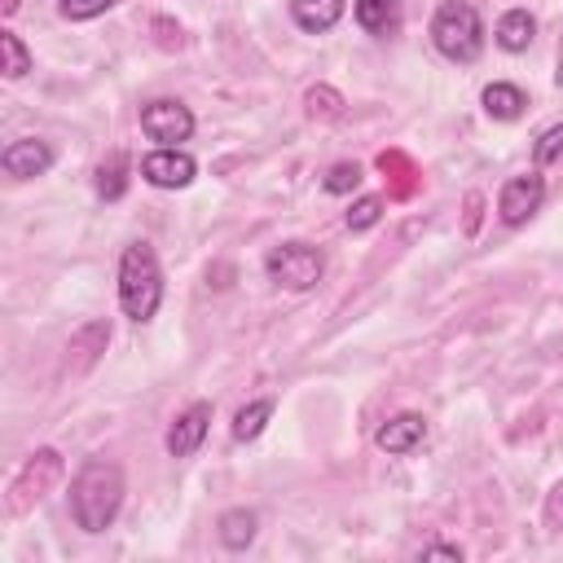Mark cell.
Returning a JSON list of instances; mask_svg holds the SVG:
<instances>
[{
	"mask_svg": "<svg viewBox=\"0 0 563 563\" xmlns=\"http://www.w3.org/2000/svg\"><path fill=\"white\" fill-rule=\"evenodd\" d=\"M541 202H545V176L532 167V172L510 176V180L501 185V194H497V216H501V224L519 229V224H528V220L541 211Z\"/></svg>",
	"mask_w": 563,
	"mask_h": 563,
	"instance_id": "obj_5",
	"label": "cell"
},
{
	"mask_svg": "<svg viewBox=\"0 0 563 563\" xmlns=\"http://www.w3.org/2000/svg\"><path fill=\"white\" fill-rule=\"evenodd\" d=\"M0 9H4V18H13L18 13V0H0Z\"/></svg>",
	"mask_w": 563,
	"mask_h": 563,
	"instance_id": "obj_28",
	"label": "cell"
},
{
	"mask_svg": "<svg viewBox=\"0 0 563 563\" xmlns=\"http://www.w3.org/2000/svg\"><path fill=\"white\" fill-rule=\"evenodd\" d=\"M141 132H145L150 141H158V145H180V141H189V132H194V114H189L185 101L154 97V101L141 106Z\"/></svg>",
	"mask_w": 563,
	"mask_h": 563,
	"instance_id": "obj_6",
	"label": "cell"
},
{
	"mask_svg": "<svg viewBox=\"0 0 563 563\" xmlns=\"http://www.w3.org/2000/svg\"><path fill=\"white\" fill-rule=\"evenodd\" d=\"M545 528L550 532H559L563 528V479L550 488V497H545Z\"/></svg>",
	"mask_w": 563,
	"mask_h": 563,
	"instance_id": "obj_25",
	"label": "cell"
},
{
	"mask_svg": "<svg viewBox=\"0 0 563 563\" xmlns=\"http://www.w3.org/2000/svg\"><path fill=\"white\" fill-rule=\"evenodd\" d=\"M422 559H462V550L457 545H427Z\"/></svg>",
	"mask_w": 563,
	"mask_h": 563,
	"instance_id": "obj_26",
	"label": "cell"
},
{
	"mask_svg": "<svg viewBox=\"0 0 563 563\" xmlns=\"http://www.w3.org/2000/svg\"><path fill=\"white\" fill-rule=\"evenodd\" d=\"M378 216H383V198H378V194H365V198L352 202V211H347V229L361 233V229L378 224Z\"/></svg>",
	"mask_w": 563,
	"mask_h": 563,
	"instance_id": "obj_20",
	"label": "cell"
},
{
	"mask_svg": "<svg viewBox=\"0 0 563 563\" xmlns=\"http://www.w3.org/2000/svg\"><path fill=\"white\" fill-rule=\"evenodd\" d=\"M343 9H347L343 0H290V18L308 35H325L343 18Z\"/></svg>",
	"mask_w": 563,
	"mask_h": 563,
	"instance_id": "obj_13",
	"label": "cell"
},
{
	"mask_svg": "<svg viewBox=\"0 0 563 563\" xmlns=\"http://www.w3.org/2000/svg\"><path fill=\"white\" fill-rule=\"evenodd\" d=\"M268 418H273V400H251L246 409H238L233 413V440H255L264 427H268Z\"/></svg>",
	"mask_w": 563,
	"mask_h": 563,
	"instance_id": "obj_17",
	"label": "cell"
},
{
	"mask_svg": "<svg viewBox=\"0 0 563 563\" xmlns=\"http://www.w3.org/2000/svg\"><path fill=\"white\" fill-rule=\"evenodd\" d=\"M264 273H268V282L282 286V290H312V286L321 282V273H325V260H321V251L308 246V242H282V246L268 251Z\"/></svg>",
	"mask_w": 563,
	"mask_h": 563,
	"instance_id": "obj_4",
	"label": "cell"
},
{
	"mask_svg": "<svg viewBox=\"0 0 563 563\" xmlns=\"http://www.w3.org/2000/svg\"><path fill=\"white\" fill-rule=\"evenodd\" d=\"M559 154H563V123H554V128H545V132L537 136V145H532V163L545 167V163H554Z\"/></svg>",
	"mask_w": 563,
	"mask_h": 563,
	"instance_id": "obj_22",
	"label": "cell"
},
{
	"mask_svg": "<svg viewBox=\"0 0 563 563\" xmlns=\"http://www.w3.org/2000/svg\"><path fill=\"white\" fill-rule=\"evenodd\" d=\"M484 110H488V119H519L523 114V106H528V97H523V88H515V84H488L484 88Z\"/></svg>",
	"mask_w": 563,
	"mask_h": 563,
	"instance_id": "obj_16",
	"label": "cell"
},
{
	"mask_svg": "<svg viewBox=\"0 0 563 563\" xmlns=\"http://www.w3.org/2000/svg\"><path fill=\"white\" fill-rule=\"evenodd\" d=\"M554 84L563 88V35H559V57H554Z\"/></svg>",
	"mask_w": 563,
	"mask_h": 563,
	"instance_id": "obj_27",
	"label": "cell"
},
{
	"mask_svg": "<svg viewBox=\"0 0 563 563\" xmlns=\"http://www.w3.org/2000/svg\"><path fill=\"white\" fill-rule=\"evenodd\" d=\"M141 176L154 185V189H185L194 176H198V163L180 150V145H158L141 158Z\"/></svg>",
	"mask_w": 563,
	"mask_h": 563,
	"instance_id": "obj_8",
	"label": "cell"
},
{
	"mask_svg": "<svg viewBox=\"0 0 563 563\" xmlns=\"http://www.w3.org/2000/svg\"><path fill=\"white\" fill-rule=\"evenodd\" d=\"M207 427H211V405H207V400L189 405V409L176 413V422L167 427V453H172V457H194V453L202 449V440H207Z\"/></svg>",
	"mask_w": 563,
	"mask_h": 563,
	"instance_id": "obj_10",
	"label": "cell"
},
{
	"mask_svg": "<svg viewBox=\"0 0 563 563\" xmlns=\"http://www.w3.org/2000/svg\"><path fill=\"white\" fill-rule=\"evenodd\" d=\"M0 53H4V79H22L31 70V53L13 31H0Z\"/></svg>",
	"mask_w": 563,
	"mask_h": 563,
	"instance_id": "obj_19",
	"label": "cell"
},
{
	"mask_svg": "<svg viewBox=\"0 0 563 563\" xmlns=\"http://www.w3.org/2000/svg\"><path fill=\"white\" fill-rule=\"evenodd\" d=\"M308 114H325V119H334V114H339V97H334L330 88H321V92L312 88V92H308Z\"/></svg>",
	"mask_w": 563,
	"mask_h": 563,
	"instance_id": "obj_24",
	"label": "cell"
},
{
	"mask_svg": "<svg viewBox=\"0 0 563 563\" xmlns=\"http://www.w3.org/2000/svg\"><path fill=\"white\" fill-rule=\"evenodd\" d=\"M123 506V471L106 457H88L70 479V519L79 532H106Z\"/></svg>",
	"mask_w": 563,
	"mask_h": 563,
	"instance_id": "obj_1",
	"label": "cell"
},
{
	"mask_svg": "<svg viewBox=\"0 0 563 563\" xmlns=\"http://www.w3.org/2000/svg\"><path fill=\"white\" fill-rule=\"evenodd\" d=\"M497 44L506 48V53H523L528 44H532V35H537V18L528 13V9H506L501 18H497Z\"/></svg>",
	"mask_w": 563,
	"mask_h": 563,
	"instance_id": "obj_14",
	"label": "cell"
},
{
	"mask_svg": "<svg viewBox=\"0 0 563 563\" xmlns=\"http://www.w3.org/2000/svg\"><path fill=\"white\" fill-rule=\"evenodd\" d=\"M431 44L440 48V57L449 62H475L484 53V22L475 13V4L466 0H444L431 18Z\"/></svg>",
	"mask_w": 563,
	"mask_h": 563,
	"instance_id": "obj_3",
	"label": "cell"
},
{
	"mask_svg": "<svg viewBox=\"0 0 563 563\" xmlns=\"http://www.w3.org/2000/svg\"><path fill=\"white\" fill-rule=\"evenodd\" d=\"M352 13H356V26H361L365 35H378V40L396 35V31H400V22H405L400 0H356V4H352Z\"/></svg>",
	"mask_w": 563,
	"mask_h": 563,
	"instance_id": "obj_12",
	"label": "cell"
},
{
	"mask_svg": "<svg viewBox=\"0 0 563 563\" xmlns=\"http://www.w3.org/2000/svg\"><path fill=\"white\" fill-rule=\"evenodd\" d=\"M255 528H260L255 510H246V506H233V510H224V515H220V523H216V537H220V545H224V550H246V545L255 541Z\"/></svg>",
	"mask_w": 563,
	"mask_h": 563,
	"instance_id": "obj_15",
	"label": "cell"
},
{
	"mask_svg": "<svg viewBox=\"0 0 563 563\" xmlns=\"http://www.w3.org/2000/svg\"><path fill=\"white\" fill-rule=\"evenodd\" d=\"M361 185V167L356 163H334L325 172V194H352Z\"/></svg>",
	"mask_w": 563,
	"mask_h": 563,
	"instance_id": "obj_23",
	"label": "cell"
},
{
	"mask_svg": "<svg viewBox=\"0 0 563 563\" xmlns=\"http://www.w3.org/2000/svg\"><path fill=\"white\" fill-rule=\"evenodd\" d=\"M119 0H57V13L66 22H88V18H101L106 9H114Z\"/></svg>",
	"mask_w": 563,
	"mask_h": 563,
	"instance_id": "obj_21",
	"label": "cell"
},
{
	"mask_svg": "<svg viewBox=\"0 0 563 563\" xmlns=\"http://www.w3.org/2000/svg\"><path fill=\"white\" fill-rule=\"evenodd\" d=\"M57 475H62V457H57V449H40V453H31V462H26V466L18 471V479L9 484V510L22 515L31 501L44 497V488H48Z\"/></svg>",
	"mask_w": 563,
	"mask_h": 563,
	"instance_id": "obj_7",
	"label": "cell"
},
{
	"mask_svg": "<svg viewBox=\"0 0 563 563\" xmlns=\"http://www.w3.org/2000/svg\"><path fill=\"white\" fill-rule=\"evenodd\" d=\"M123 189H128V158L114 154L110 163L97 167V194H101L106 202H114V198H123Z\"/></svg>",
	"mask_w": 563,
	"mask_h": 563,
	"instance_id": "obj_18",
	"label": "cell"
},
{
	"mask_svg": "<svg viewBox=\"0 0 563 563\" xmlns=\"http://www.w3.org/2000/svg\"><path fill=\"white\" fill-rule=\"evenodd\" d=\"M0 167L13 176V180H31V176H44L53 167V145L40 141V136H22V141H9L4 154H0Z\"/></svg>",
	"mask_w": 563,
	"mask_h": 563,
	"instance_id": "obj_9",
	"label": "cell"
},
{
	"mask_svg": "<svg viewBox=\"0 0 563 563\" xmlns=\"http://www.w3.org/2000/svg\"><path fill=\"white\" fill-rule=\"evenodd\" d=\"M422 435H427V418L422 413H396V418H387L378 431H374V444L383 449V453H413L418 444H422Z\"/></svg>",
	"mask_w": 563,
	"mask_h": 563,
	"instance_id": "obj_11",
	"label": "cell"
},
{
	"mask_svg": "<svg viewBox=\"0 0 563 563\" xmlns=\"http://www.w3.org/2000/svg\"><path fill=\"white\" fill-rule=\"evenodd\" d=\"M163 303V268L150 242H128L119 260V308L132 321H150Z\"/></svg>",
	"mask_w": 563,
	"mask_h": 563,
	"instance_id": "obj_2",
	"label": "cell"
}]
</instances>
